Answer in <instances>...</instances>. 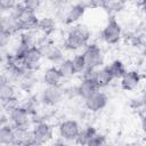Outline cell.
<instances>
[{"label": "cell", "instance_id": "obj_1", "mask_svg": "<svg viewBox=\"0 0 146 146\" xmlns=\"http://www.w3.org/2000/svg\"><path fill=\"white\" fill-rule=\"evenodd\" d=\"M90 31L86 25L79 24L74 25L66 34L64 40V48L66 50H78L80 48H86L89 44Z\"/></svg>", "mask_w": 146, "mask_h": 146}, {"label": "cell", "instance_id": "obj_2", "mask_svg": "<svg viewBox=\"0 0 146 146\" xmlns=\"http://www.w3.org/2000/svg\"><path fill=\"white\" fill-rule=\"evenodd\" d=\"M103 40L108 44H116L122 38V27L114 16L108 18V22L102 31Z\"/></svg>", "mask_w": 146, "mask_h": 146}, {"label": "cell", "instance_id": "obj_3", "mask_svg": "<svg viewBox=\"0 0 146 146\" xmlns=\"http://www.w3.org/2000/svg\"><path fill=\"white\" fill-rule=\"evenodd\" d=\"M82 55L84 57L87 68H98L104 63L103 50L96 43H89L82 51Z\"/></svg>", "mask_w": 146, "mask_h": 146}, {"label": "cell", "instance_id": "obj_4", "mask_svg": "<svg viewBox=\"0 0 146 146\" xmlns=\"http://www.w3.org/2000/svg\"><path fill=\"white\" fill-rule=\"evenodd\" d=\"M63 90L60 86L56 87H46L41 95H40V102L46 106H55L63 99Z\"/></svg>", "mask_w": 146, "mask_h": 146}, {"label": "cell", "instance_id": "obj_5", "mask_svg": "<svg viewBox=\"0 0 146 146\" xmlns=\"http://www.w3.org/2000/svg\"><path fill=\"white\" fill-rule=\"evenodd\" d=\"M81 128L75 120H65L58 127V132L60 138L66 141H73L76 139Z\"/></svg>", "mask_w": 146, "mask_h": 146}, {"label": "cell", "instance_id": "obj_6", "mask_svg": "<svg viewBox=\"0 0 146 146\" xmlns=\"http://www.w3.org/2000/svg\"><path fill=\"white\" fill-rule=\"evenodd\" d=\"M32 137L38 143L46 145L52 139V128L47 122H39L32 129Z\"/></svg>", "mask_w": 146, "mask_h": 146}, {"label": "cell", "instance_id": "obj_7", "mask_svg": "<svg viewBox=\"0 0 146 146\" xmlns=\"http://www.w3.org/2000/svg\"><path fill=\"white\" fill-rule=\"evenodd\" d=\"M42 54L36 46L30 48L24 57V65L26 71L30 72H36L40 66H41V59H42Z\"/></svg>", "mask_w": 146, "mask_h": 146}, {"label": "cell", "instance_id": "obj_8", "mask_svg": "<svg viewBox=\"0 0 146 146\" xmlns=\"http://www.w3.org/2000/svg\"><path fill=\"white\" fill-rule=\"evenodd\" d=\"M9 121L14 127L17 128H29L30 127V121H31V115L30 113L22 106L15 108L11 111L9 114Z\"/></svg>", "mask_w": 146, "mask_h": 146}, {"label": "cell", "instance_id": "obj_9", "mask_svg": "<svg viewBox=\"0 0 146 146\" xmlns=\"http://www.w3.org/2000/svg\"><path fill=\"white\" fill-rule=\"evenodd\" d=\"M87 9H88L87 2H78V3L72 5L65 14V17H64L65 24L72 25L74 23H76L78 21H80L83 17Z\"/></svg>", "mask_w": 146, "mask_h": 146}, {"label": "cell", "instance_id": "obj_10", "mask_svg": "<svg viewBox=\"0 0 146 146\" xmlns=\"http://www.w3.org/2000/svg\"><path fill=\"white\" fill-rule=\"evenodd\" d=\"M107 102H108L107 95L98 90L97 92H95L92 96H90L84 100V105L87 110H89L90 112H98L107 105Z\"/></svg>", "mask_w": 146, "mask_h": 146}, {"label": "cell", "instance_id": "obj_11", "mask_svg": "<svg viewBox=\"0 0 146 146\" xmlns=\"http://www.w3.org/2000/svg\"><path fill=\"white\" fill-rule=\"evenodd\" d=\"M39 22L40 19L38 18L36 14L27 10V13L18 21L19 32H34L39 27Z\"/></svg>", "mask_w": 146, "mask_h": 146}, {"label": "cell", "instance_id": "obj_12", "mask_svg": "<svg viewBox=\"0 0 146 146\" xmlns=\"http://www.w3.org/2000/svg\"><path fill=\"white\" fill-rule=\"evenodd\" d=\"M140 80H141V76H140L139 72L136 71V70H130V71H127V73L121 79L120 86H121V88L123 90L131 91V90L137 88V86L139 84Z\"/></svg>", "mask_w": 146, "mask_h": 146}, {"label": "cell", "instance_id": "obj_13", "mask_svg": "<svg viewBox=\"0 0 146 146\" xmlns=\"http://www.w3.org/2000/svg\"><path fill=\"white\" fill-rule=\"evenodd\" d=\"M42 79H43V83L47 87H56L60 84L63 76L57 66H50L44 71Z\"/></svg>", "mask_w": 146, "mask_h": 146}, {"label": "cell", "instance_id": "obj_14", "mask_svg": "<svg viewBox=\"0 0 146 146\" xmlns=\"http://www.w3.org/2000/svg\"><path fill=\"white\" fill-rule=\"evenodd\" d=\"M98 90H100L98 88V86L96 84V82L92 81H87V80H81V82L79 83V86L76 87V94L82 98V99H87L90 96H92L95 92H97Z\"/></svg>", "mask_w": 146, "mask_h": 146}, {"label": "cell", "instance_id": "obj_15", "mask_svg": "<svg viewBox=\"0 0 146 146\" xmlns=\"http://www.w3.org/2000/svg\"><path fill=\"white\" fill-rule=\"evenodd\" d=\"M15 141V131L11 123L0 125V144L2 146H10Z\"/></svg>", "mask_w": 146, "mask_h": 146}, {"label": "cell", "instance_id": "obj_16", "mask_svg": "<svg viewBox=\"0 0 146 146\" xmlns=\"http://www.w3.org/2000/svg\"><path fill=\"white\" fill-rule=\"evenodd\" d=\"M97 133L98 132H97V130H96L95 127L87 125V127H84V128H82L80 130V132H79V135H78V137H76V139L74 141H75V144L78 146H87V144L89 143V140L94 136H96Z\"/></svg>", "mask_w": 146, "mask_h": 146}, {"label": "cell", "instance_id": "obj_17", "mask_svg": "<svg viewBox=\"0 0 146 146\" xmlns=\"http://www.w3.org/2000/svg\"><path fill=\"white\" fill-rule=\"evenodd\" d=\"M35 72H30V71H26L22 76L21 79L17 81L18 82V86L22 90L29 92L31 91L34 86H35V82H36V79H35V75H34Z\"/></svg>", "mask_w": 146, "mask_h": 146}, {"label": "cell", "instance_id": "obj_18", "mask_svg": "<svg viewBox=\"0 0 146 146\" xmlns=\"http://www.w3.org/2000/svg\"><path fill=\"white\" fill-rule=\"evenodd\" d=\"M15 95V88L13 86V82H10L3 74L1 75L0 80V99H7L10 97H14Z\"/></svg>", "mask_w": 146, "mask_h": 146}, {"label": "cell", "instance_id": "obj_19", "mask_svg": "<svg viewBox=\"0 0 146 146\" xmlns=\"http://www.w3.org/2000/svg\"><path fill=\"white\" fill-rule=\"evenodd\" d=\"M113 76L110 73V70L107 66H104L102 68L97 70V76H96V84L98 86V88H104L106 86H108L112 81H113Z\"/></svg>", "mask_w": 146, "mask_h": 146}, {"label": "cell", "instance_id": "obj_20", "mask_svg": "<svg viewBox=\"0 0 146 146\" xmlns=\"http://www.w3.org/2000/svg\"><path fill=\"white\" fill-rule=\"evenodd\" d=\"M14 131H15V141H14V144H16V145L24 146L27 141H30L33 138L32 137V130L30 131L29 128H17V127H14Z\"/></svg>", "mask_w": 146, "mask_h": 146}, {"label": "cell", "instance_id": "obj_21", "mask_svg": "<svg viewBox=\"0 0 146 146\" xmlns=\"http://www.w3.org/2000/svg\"><path fill=\"white\" fill-rule=\"evenodd\" d=\"M38 30L41 31L46 38L50 36L55 32V30H56V22H55V19L51 18V17H43V18H41L40 22H39Z\"/></svg>", "mask_w": 146, "mask_h": 146}, {"label": "cell", "instance_id": "obj_22", "mask_svg": "<svg viewBox=\"0 0 146 146\" xmlns=\"http://www.w3.org/2000/svg\"><path fill=\"white\" fill-rule=\"evenodd\" d=\"M108 70H110V73L112 74L113 79H122L123 75L127 73V68H125V65L122 60L120 59H115L113 60L111 64L107 65Z\"/></svg>", "mask_w": 146, "mask_h": 146}, {"label": "cell", "instance_id": "obj_23", "mask_svg": "<svg viewBox=\"0 0 146 146\" xmlns=\"http://www.w3.org/2000/svg\"><path fill=\"white\" fill-rule=\"evenodd\" d=\"M44 58H46L47 60H49L50 63H52L54 66H55L56 64L59 65V64L64 60V54H63V51H62V49H60L59 47H57V46L54 44V46L49 49V51L46 54Z\"/></svg>", "mask_w": 146, "mask_h": 146}, {"label": "cell", "instance_id": "obj_24", "mask_svg": "<svg viewBox=\"0 0 146 146\" xmlns=\"http://www.w3.org/2000/svg\"><path fill=\"white\" fill-rule=\"evenodd\" d=\"M58 70L63 76V79H70L72 76H74L76 74L75 70H74V66H73V62L72 59H64L58 66Z\"/></svg>", "mask_w": 146, "mask_h": 146}, {"label": "cell", "instance_id": "obj_25", "mask_svg": "<svg viewBox=\"0 0 146 146\" xmlns=\"http://www.w3.org/2000/svg\"><path fill=\"white\" fill-rule=\"evenodd\" d=\"M125 7V2L124 1H108V0H104V5H103V9H105L108 14H116L120 13L124 9Z\"/></svg>", "mask_w": 146, "mask_h": 146}, {"label": "cell", "instance_id": "obj_26", "mask_svg": "<svg viewBox=\"0 0 146 146\" xmlns=\"http://www.w3.org/2000/svg\"><path fill=\"white\" fill-rule=\"evenodd\" d=\"M19 99L17 98V96H14V97H10V98H7V99H2L1 100V107H2V111L7 114H9L11 111H14L15 108L19 107Z\"/></svg>", "mask_w": 146, "mask_h": 146}, {"label": "cell", "instance_id": "obj_27", "mask_svg": "<svg viewBox=\"0 0 146 146\" xmlns=\"http://www.w3.org/2000/svg\"><path fill=\"white\" fill-rule=\"evenodd\" d=\"M26 13H27V9L25 8L24 2H16V5L14 6V8L10 10L9 15H10L11 17H14L15 19L19 21Z\"/></svg>", "mask_w": 146, "mask_h": 146}, {"label": "cell", "instance_id": "obj_28", "mask_svg": "<svg viewBox=\"0 0 146 146\" xmlns=\"http://www.w3.org/2000/svg\"><path fill=\"white\" fill-rule=\"evenodd\" d=\"M72 62H73V66H74V70L76 73H83L84 70L87 68V65H86V60H84V57L82 54H78L75 55L73 58H72Z\"/></svg>", "mask_w": 146, "mask_h": 146}, {"label": "cell", "instance_id": "obj_29", "mask_svg": "<svg viewBox=\"0 0 146 146\" xmlns=\"http://www.w3.org/2000/svg\"><path fill=\"white\" fill-rule=\"evenodd\" d=\"M87 146H106V138L104 135L97 133L89 140Z\"/></svg>", "mask_w": 146, "mask_h": 146}, {"label": "cell", "instance_id": "obj_30", "mask_svg": "<svg viewBox=\"0 0 146 146\" xmlns=\"http://www.w3.org/2000/svg\"><path fill=\"white\" fill-rule=\"evenodd\" d=\"M24 2V5H25V8L29 10V11H31V13H36V10L40 8V6H41V1H39V0H25V1H23Z\"/></svg>", "mask_w": 146, "mask_h": 146}, {"label": "cell", "instance_id": "obj_31", "mask_svg": "<svg viewBox=\"0 0 146 146\" xmlns=\"http://www.w3.org/2000/svg\"><path fill=\"white\" fill-rule=\"evenodd\" d=\"M97 70H98V68H86L84 72L82 73V80H87V81L96 82Z\"/></svg>", "mask_w": 146, "mask_h": 146}, {"label": "cell", "instance_id": "obj_32", "mask_svg": "<svg viewBox=\"0 0 146 146\" xmlns=\"http://www.w3.org/2000/svg\"><path fill=\"white\" fill-rule=\"evenodd\" d=\"M16 5L15 1H9V0H1L0 1V9H1V13H5V11H8V14L10 13V10L14 8V6Z\"/></svg>", "mask_w": 146, "mask_h": 146}, {"label": "cell", "instance_id": "obj_33", "mask_svg": "<svg viewBox=\"0 0 146 146\" xmlns=\"http://www.w3.org/2000/svg\"><path fill=\"white\" fill-rule=\"evenodd\" d=\"M11 35H13L11 33L0 30V46H1L2 48H5V47L9 43V40H10Z\"/></svg>", "mask_w": 146, "mask_h": 146}, {"label": "cell", "instance_id": "obj_34", "mask_svg": "<svg viewBox=\"0 0 146 146\" xmlns=\"http://www.w3.org/2000/svg\"><path fill=\"white\" fill-rule=\"evenodd\" d=\"M130 107L132 108V110H139L140 107H144V105H143V102H141V98H139V99H131V102H130Z\"/></svg>", "mask_w": 146, "mask_h": 146}, {"label": "cell", "instance_id": "obj_35", "mask_svg": "<svg viewBox=\"0 0 146 146\" xmlns=\"http://www.w3.org/2000/svg\"><path fill=\"white\" fill-rule=\"evenodd\" d=\"M65 141H66V140H64L63 138H58V139L52 140V141L49 144V146H67Z\"/></svg>", "mask_w": 146, "mask_h": 146}, {"label": "cell", "instance_id": "obj_36", "mask_svg": "<svg viewBox=\"0 0 146 146\" xmlns=\"http://www.w3.org/2000/svg\"><path fill=\"white\" fill-rule=\"evenodd\" d=\"M140 127H141V130L146 133V114L141 116V120H140Z\"/></svg>", "mask_w": 146, "mask_h": 146}, {"label": "cell", "instance_id": "obj_37", "mask_svg": "<svg viewBox=\"0 0 146 146\" xmlns=\"http://www.w3.org/2000/svg\"><path fill=\"white\" fill-rule=\"evenodd\" d=\"M24 146H43V145H42V144H40V143H38L36 140H34V139L32 138V139H31L30 141H27Z\"/></svg>", "mask_w": 146, "mask_h": 146}, {"label": "cell", "instance_id": "obj_38", "mask_svg": "<svg viewBox=\"0 0 146 146\" xmlns=\"http://www.w3.org/2000/svg\"><path fill=\"white\" fill-rule=\"evenodd\" d=\"M139 5H140V8L143 9V11H144V13L146 14V0H144V1H141V2L139 3Z\"/></svg>", "mask_w": 146, "mask_h": 146}, {"label": "cell", "instance_id": "obj_39", "mask_svg": "<svg viewBox=\"0 0 146 146\" xmlns=\"http://www.w3.org/2000/svg\"><path fill=\"white\" fill-rule=\"evenodd\" d=\"M141 102H143L144 107H146V90H145V92H144L143 96H141Z\"/></svg>", "mask_w": 146, "mask_h": 146}, {"label": "cell", "instance_id": "obj_40", "mask_svg": "<svg viewBox=\"0 0 146 146\" xmlns=\"http://www.w3.org/2000/svg\"><path fill=\"white\" fill-rule=\"evenodd\" d=\"M144 55H145V56H146V49H145V50H144Z\"/></svg>", "mask_w": 146, "mask_h": 146}]
</instances>
